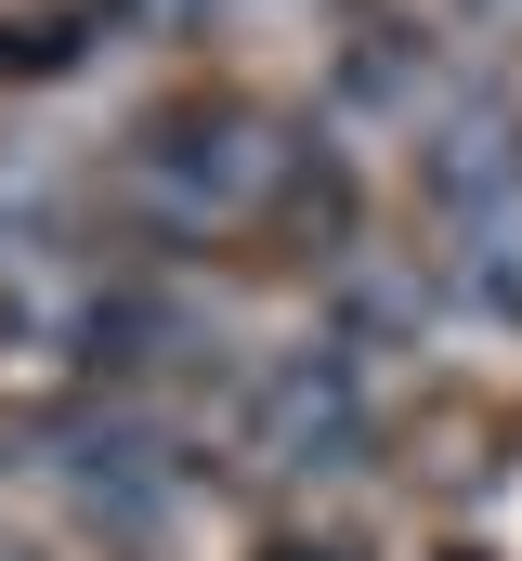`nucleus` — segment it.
Returning <instances> with one entry per match:
<instances>
[{"label": "nucleus", "mask_w": 522, "mask_h": 561, "mask_svg": "<svg viewBox=\"0 0 522 561\" xmlns=\"http://www.w3.org/2000/svg\"><path fill=\"white\" fill-rule=\"evenodd\" d=\"M53 470H66L92 510H118V523H144V510L170 496V444L144 419H66L53 431Z\"/></svg>", "instance_id": "obj_4"}, {"label": "nucleus", "mask_w": 522, "mask_h": 561, "mask_svg": "<svg viewBox=\"0 0 522 561\" xmlns=\"http://www.w3.org/2000/svg\"><path fill=\"white\" fill-rule=\"evenodd\" d=\"M261 561H340V549H261Z\"/></svg>", "instance_id": "obj_6"}, {"label": "nucleus", "mask_w": 522, "mask_h": 561, "mask_svg": "<svg viewBox=\"0 0 522 561\" xmlns=\"http://www.w3.org/2000/svg\"><path fill=\"white\" fill-rule=\"evenodd\" d=\"M0 561H26V549H0Z\"/></svg>", "instance_id": "obj_7"}, {"label": "nucleus", "mask_w": 522, "mask_h": 561, "mask_svg": "<svg viewBox=\"0 0 522 561\" xmlns=\"http://www.w3.org/2000/svg\"><path fill=\"white\" fill-rule=\"evenodd\" d=\"M130 183H157L170 209H236V196L261 183L249 105H223V92H183V105H157V118L130 131Z\"/></svg>", "instance_id": "obj_1"}, {"label": "nucleus", "mask_w": 522, "mask_h": 561, "mask_svg": "<svg viewBox=\"0 0 522 561\" xmlns=\"http://www.w3.org/2000/svg\"><path fill=\"white\" fill-rule=\"evenodd\" d=\"M79 340H92V366H157V353H183V313H170V300H157V287H118V300H92V327H79Z\"/></svg>", "instance_id": "obj_5"}, {"label": "nucleus", "mask_w": 522, "mask_h": 561, "mask_svg": "<svg viewBox=\"0 0 522 561\" xmlns=\"http://www.w3.org/2000/svg\"><path fill=\"white\" fill-rule=\"evenodd\" d=\"M418 196H431L444 222H484V209H510V196H522V118H510V105H470L457 131L418 157Z\"/></svg>", "instance_id": "obj_3"}, {"label": "nucleus", "mask_w": 522, "mask_h": 561, "mask_svg": "<svg viewBox=\"0 0 522 561\" xmlns=\"http://www.w3.org/2000/svg\"><path fill=\"white\" fill-rule=\"evenodd\" d=\"M249 444L274 470H340V457L366 444V379H353V353H287V366L261 379V405H249Z\"/></svg>", "instance_id": "obj_2"}]
</instances>
